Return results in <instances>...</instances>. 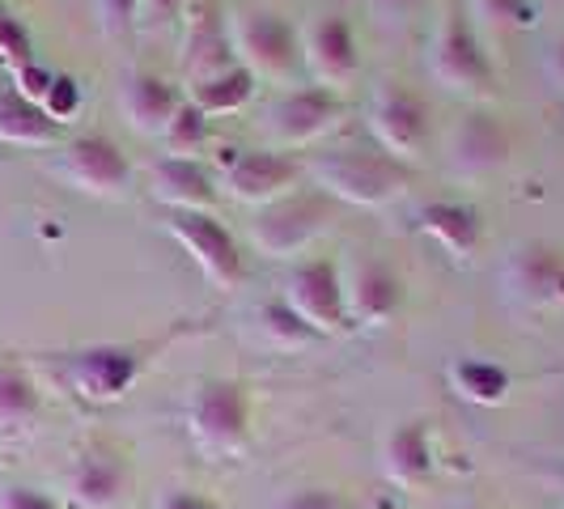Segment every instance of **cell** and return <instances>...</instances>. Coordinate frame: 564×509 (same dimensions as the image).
Returning <instances> with one entry per match:
<instances>
[{"label":"cell","mask_w":564,"mask_h":509,"mask_svg":"<svg viewBox=\"0 0 564 509\" xmlns=\"http://www.w3.org/2000/svg\"><path fill=\"white\" fill-rule=\"evenodd\" d=\"M311 174L327 196L357 208H387L412 187V170L382 149H332L311 162Z\"/></svg>","instance_id":"1"},{"label":"cell","mask_w":564,"mask_h":509,"mask_svg":"<svg viewBox=\"0 0 564 509\" xmlns=\"http://www.w3.org/2000/svg\"><path fill=\"white\" fill-rule=\"evenodd\" d=\"M187 433L208 458L242 454L251 442V391L238 378H204L187 399Z\"/></svg>","instance_id":"2"},{"label":"cell","mask_w":564,"mask_h":509,"mask_svg":"<svg viewBox=\"0 0 564 509\" xmlns=\"http://www.w3.org/2000/svg\"><path fill=\"white\" fill-rule=\"evenodd\" d=\"M429 73H433V82L442 85V89H451V94H471V98L492 94V82H497L492 59L484 52L476 22H471L458 4H451V9L442 13L437 30H433V43H429Z\"/></svg>","instance_id":"3"},{"label":"cell","mask_w":564,"mask_h":509,"mask_svg":"<svg viewBox=\"0 0 564 509\" xmlns=\"http://www.w3.org/2000/svg\"><path fill=\"white\" fill-rule=\"evenodd\" d=\"M229 47L234 59L268 82H284L293 73V64L302 59V34L289 26V18L263 4H247L229 18Z\"/></svg>","instance_id":"4"},{"label":"cell","mask_w":564,"mask_h":509,"mask_svg":"<svg viewBox=\"0 0 564 509\" xmlns=\"http://www.w3.org/2000/svg\"><path fill=\"white\" fill-rule=\"evenodd\" d=\"M323 229H327V199L314 192H289L254 213L251 242L268 259H293L306 251Z\"/></svg>","instance_id":"5"},{"label":"cell","mask_w":564,"mask_h":509,"mask_svg":"<svg viewBox=\"0 0 564 509\" xmlns=\"http://www.w3.org/2000/svg\"><path fill=\"white\" fill-rule=\"evenodd\" d=\"M281 297L293 306V314L311 327L314 336H339L348 332V302H344V272L332 259H302L293 263Z\"/></svg>","instance_id":"6"},{"label":"cell","mask_w":564,"mask_h":509,"mask_svg":"<svg viewBox=\"0 0 564 509\" xmlns=\"http://www.w3.org/2000/svg\"><path fill=\"white\" fill-rule=\"evenodd\" d=\"M369 132L382 153L408 166L429 144V102L403 82H382L369 94Z\"/></svg>","instance_id":"7"},{"label":"cell","mask_w":564,"mask_h":509,"mask_svg":"<svg viewBox=\"0 0 564 509\" xmlns=\"http://www.w3.org/2000/svg\"><path fill=\"white\" fill-rule=\"evenodd\" d=\"M344 115V102L336 89L327 85H306V89H289L281 98L268 102L263 111V137L276 149H306V144L323 141Z\"/></svg>","instance_id":"8"},{"label":"cell","mask_w":564,"mask_h":509,"mask_svg":"<svg viewBox=\"0 0 564 509\" xmlns=\"http://www.w3.org/2000/svg\"><path fill=\"white\" fill-rule=\"evenodd\" d=\"M166 229L170 238L192 254V263L204 272L208 284H217V289H238L242 284V277H247L242 247L213 213H170Z\"/></svg>","instance_id":"9"},{"label":"cell","mask_w":564,"mask_h":509,"mask_svg":"<svg viewBox=\"0 0 564 509\" xmlns=\"http://www.w3.org/2000/svg\"><path fill=\"white\" fill-rule=\"evenodd\" d=\"M56 170L68 187H77L82 196L94 199H119L132 183V166H128L123 149L111 137H77V141H68Z\"/></svg>","instance_id":"10"},{"label":"cell","mask_w":564,"mask_h":509,"mask_svg":"<svg viewBox=\"0 0 564 509\" xmlns=\"http://www.w3.org/2000/svg\"><path fill=\"white\" fill-rule=\"evenodd\" d=\"M221 170H226V192L238 204H272L293 192L302 166L284 158L281 149H221Z\"/></svg>","instance_id":"11"},{"label":"cell","mask_w":564,"mask_h":509,"mask_svg":"<svg viewBox=\"0 0 564 509\" xmlns=\"http://www.w3.org/2000/svg\"><path fill=\"white\" fill-rule=\"evenodd\" d=\"M141 378V353L128 344H89L68 357V382L89 403H115Z\"/></svg>","instance_id":"12"},{"label":"cell","mask_w":564,"mask_h":509,"mask_svg":"<svg viewBox=\"0 0 564 509\" xmlns=\"http://www.w3.org/2000/svg\"><path fill=\"white\" fill-rule=\"evenodd\" d=\"M302 59L318 85L339 89L357 77L361 52H357V30L344 13H318L311 26L302 30Z\"/></svg>","instance_id":"13"},{"label":"cell","mask_w":564,"mask_h":509,"mask_svg":"<svg viewBox=\"0 0 564 509\" xmlns=\"http://www.w3.org/2000/svg\"><path fill=\"white\" fill-rule=\"evenodd\" d=\"M506 293L527 311H552L564 306V251L547 242L518 247L506 259Z\"/></svg>","instance_id":"14"},{"label":"cell","mask_w":564,"mask_h":509,"mask_svg":"<svg viewBox=\"0 0 564 509\" xmlns=\"http://www.w3.org/2000/svg\"><path fill=\"white\" fill-rule=\"evenodd\" d=\"M513 141L509 128L488 111H471L458 119L451 132V174L454 178H488L497 170H506Z\"/></svg>","instance_id":"15"},{"label":"cell","mask_w":564,"mask_h":509,"mask_svg":"<svg viewBox=\"0 0 564 509\" xmlns=\"http://www.w3.org/2000/svg\"><path fill=\"white\" fill-rule=\"evenodd\" d=\"M344 302H348V323L387 327L403 306V277L382 259H361L344 277Z\"/></svg>","instance_id":"16"},{"label":"cell","mask_w":564,"mask_h":509,"mask_svg":"<svg viewBox=\"0 0 564 509\" xmlns=\"http://www.w3.org/2000/svg\"><path fill=\"white\" fill-rule=\"evenodd\" d=\"M187 18V39H183V73L187 82H208L217 73L234 68V47H229V22L221 18L217 0H192Z\"/></svg>","instance_id":"17"},{"label":"cell","mask_w":564,"mask_h":509,"mask_svg":"<svg viewBox=\"0 0 564 509\" xmlns=\"http://www.w3.org/2000/svg\"><path fill=\"white\" fill-rule=\"evenodd\" d=\"M178 107H183V98H178V89L166 77H158L149 68H128L123 73V82H119V111H123L132 132L162 137Z\"/></svg>","instance_id":"18"},{"label":"cell","mask_w":564,"mask_h":509,"mask_svg":"<svg viewBox=\"0 0 564 509\" xmlns=\"http://www.w3.org/2000/svg\"><path fill=\"white\" fill-rule=\"evenodd\" d=\"M149 192L162 199L170 213H208L217 204V183L208 166H199L196 158H170L162 153L149 170Z\"/></svg>","instance_id":"19"},{"label":"cell","mask_w":564,"mask_h":509,"mask_svg":"<svg viewBox=\"0 0 564 509\" xmlns=\"http://www.w3.org/2000/svg\"><path fill=\"white\" fill-rule=\"evenodd\" d=\"M132 484L128 463L115 451H82L68 467V501L77 509H111Z\"/></svg>","instance_id":"20"},{"label":"cell","mask_w":564,"mask_h":509,"mask_svg":"<svg viewBox=\"0 0 564 509\" xmlns=\"http://www.w3.org/2000/svg\"><path fill=\"white\" fill-rule=\"evenodd\" d=\"M437 467V454H433V433L429 421H403L387 433L382 442V476L395 484V488H421Z\"/></svg>","instance_id":"21"},{"label":"cell","mask_w":564,"mask_h":509,"mask_svg":"<svg viewBox=\"0 0 564 509\" xmlns=\"http://www.w3.org/2000/svg\"><path fill=\"white\" fill-rule=\"evenodd\" d=\"M421 229L451 254V259H471L484 242L480 213L463 199H429L421 208Z\"/></svg>","instance_id":"22"},{"label":"cell","mask_w":564,"mask_h":509,"mask_svg":"<svg viewBox=\"0 0 564 509\" xmlns=\"http://www.w3.org/2000/svg\"><path fill=\"white\" fill-rule=\"evenodd\" d=\"M59 141V123L43 107L26 102L13 85H0V144L18 149H47Z\"/></svg>","instance_id":"23"},{"label":"cell","mask_w":564,"mask_h":509,"mask_svg":"<svg viewBox=\"0 0 564 509\" xmlns=\"http://www.w3.org/2000/svg\"><path fill=\"white\" fill-rule=\"evenodd\" d=\"M39 412H43V396L34 378L22 366H0V437L4 442L26 437L39 424Z\"/></svg>","instance_id":"24"},{"label":"cell","mask_w":564,"mask_h":509,"mask_svg":"<svg viewBox=\"0 0 564 509\" xmlns=\"http://www.w3.org/2000/svg\"><path fill=\"white\" fill-rule=\"evenodd\" d=\"M451 387L454 396L476 403V408H497L513 391V373L488 357H458L451 366Z\"/></svg>","instance_id":"25"},{"label":"cell","mask_w":564,"mask_h":509,"mask_svg":"<svg viewBox=\"0 0 564 509\" xmlns=\"http://www.w3.org/2000/svg\"><path fill=\"white\" fill-rule=\"evenodd\" d=\"M254 73H247L242 64H234V68H226V73H217V77H208V82H196L192 85V107L196 111H204L208 119L213 115H234L242 111L247 102L254 98Z\"/></svg>","instance_id":"26"},{"label":"cell","mask_w":564,"mask_h":509,"mask_svg":"<svg viewBox=\"0 0 564 509\" xmlns=\"http://www.w3.org/2000/svg\"><path fill=\"white\" fill-rule=\"evenodd\" d=\"M259 332L272 339L276 348H302V344H311L314 339V332L293 314V306H289L284 297L263 302V311H259Z\"/></svg>","instance_id":"27"},{"label":"cell","mask_w":564,"mask_h":509,"mask_svg":"<svg viewBox=\"0 0 564 509\" xmlns=\"http://www.w3.org/2000/svg\"><path fill=\"white\" fill-rule=\"evenodd\" d=\"M208 141V115L196 111L192 102H183L174 119L166 123V132H162V144H166L170 158H192L199 144Z\"/></svg>","instance_id":"28"},{"label":"cell","mask_w":564,"mask_h":509,"mask_svg":"<svg viewBox=\"0 0 564 509\" xmlns=\"http://www.w3.org/2000/svg\"><path fill=\"white\" fill-rule=\"evenodd\" d=\"M34 64V43H30V30L22 26V18L13 13H0V68L13 77L18 68Z\"/></svg>","instance_id":"29"},{"label":"cell","mask_w":564,"mask_h":509,"mask_svg":"<svg viewBox=\"0 0 564 509\" xmlns=\"http://www.w3.org/2000/svg\"><path fill=\"white\" fill-rule=\"evenodd\" d=\"M471 13L497 34L527 26V0H471Z\"/></svg>","instance_id":"30"},{"label":"cell","mask_w":564,"mask_h":509,"mask_svg":"<svg viewBox=\"0 0 564 509\" xmlns=\"http://www.w3.org/2000/svg\"><path fill=\"white\" fill-rule=\"evenodd\" d=\"M137 13H141V0H94V18H98V30L107 39H119L137 26Z\"/></svg>","instance_id":"31"},{"label":"cell","mask_w":564,"mask_h":509,"mask_svg":"<svg viewBox=\"0 0 564 509\" xmlns=\"http://www.w3.org/2000/svg\"><path fill=\"white\" fill-rule=\"evenodd\" d=\"M43 111L56 123H68L73 115L82 111V85L73 82V77H64V73H56V82H52L47 98H43Z\"/></svg>","instance_id":"32"},{"label":"cell","mask_w":564,"mask_h":509,"mask_svg":"<svg viewBox=\"0 0 564 509\" xmlns=\"http://www.w3.org/2000/svg\"><path fill=\"white\" fill-rule=\"evenodd\" d=\"M52 82H56V73H52V68H43L39 59H34V64H26V68H18V73L9 77V85H13V89L26 98V102H34V107H43V98H47Z\"/></svg>","instance_id":"33"},{"label":"cell","mask_w":564,"mask_h":509,"mask_svg":"<svg viewBox=\"0 0 564 509\" xmlns=\"http://www.w3.org/2000/svg\"><path fill=\"white\" fill-rule=\"evenodd\" d=\"M192 9V0H141V13H137V26L144 30H162L174 26L183 13Z\"/></svg>","instance_id":"34"},{"label":"cell","mask_w":564,"mask_h":509,"mask_svg":"<svg viewBox=\"0 0 564 509\" xmlns=\"http://www.w3.org/2000/svg\"><path fill=\"white\" fill-rule=\"evenodd\" d=\"M281 509H348V501L336 488H297V492L284 497Z\"/></svg>","instance_id":"35"},{"label":"cell","mask_w":564,"mask_h":509,"mask_svg":"<svg viewBox=\"0 0 564 509\" xmlns=\"http://www.w3.org/2000/svg\"><path fill=\"white\" fill-rule=\"evenodd\" d=\"M0 509H59V501L56 497H47L43 488L18 484V488H9V492L0 497Z\"/></svg>","instance_id":"36"},{"label":"cell","mask_w":564,"mask_h":509,"mask_svg":"<svg viewBox=\"0 0 564 509\" xmlns=\"http://www.w3.org/2000/svg\"><path fill=\"white\" fill-rule=\"evenodd\" d=\"M153 509H221V506L208 492H196V488H166Z\"/></svg>","instance_id":"37"},{"label":"cell","mask_w":564,"mask_h":509,"mask_svg":"<svg viewBox=\"0 0 564 509\" xmlns=\"http://www.w3.org/2000/svg\"><path fill=\"white\" fill-rule=\"evenodd\" d=\"M424 0H373V9L382 13V22H408V13H416Z\"/></svg>","instance_id":"38"},{"label":"cell","mask_w":564,"mask_h":509,"mask_svg":"<svg viewBox=\"0 0 564 509\" xmlns=\"http://www.w3.org/2000/svg\"><path fill=\"white\" fill-rule=\"evenodd\" d=\"M543 73H547V82L564 89V39H556L552 47H547V56H543Z\"/></svg>","instance_id":"39"},{"label":"cell","mask_w":564,"mask_h":509,"mask_svg":"<svg viewBox=\"0 0 564 509\" xmlns=\"http://www.w3.org/2000/svg\"><path fill=\"white\" fill-rule=\"evenodd\" d=\"M543 4H547V9H564V0H543Z\"/></svg>","instance_id":"40"},{"label":"cell","mask_w":564,"mask_h":509,"mask_svg":"<svg viewBox=\"0 0 564 509\" xmlns=\"http://www.w3.org/2000/svg\"><path fill=\"white\" fill-rule=\"evenodd\" d=\"M0 73H4V68H0Z\"/></svg>","instance_id":"41"}]
</instances>
